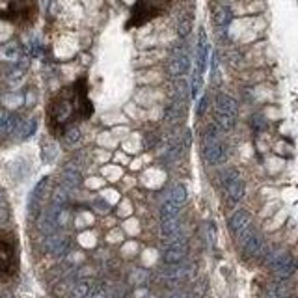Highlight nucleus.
I'll use <instances>...</instances> for the list:
<instances>
[{
  "label": "nucleus",
  "instance_id": "10",
  "mask_svg": "<svg viewBox=\"0 0 298 298\" xmlns=\"http://www.w3.org/2000/svg\"><path fill=\"white\" fill-rule=\"evenodd\" d=\"M243 250H244V256L250 257V259H254V257H259L265 252V241L259 233L254 229L252 235L246 239V243L243 244Z\"/></svg>",
  "mask_w": 298,
  "mask_h": 298
},
{
  "label": "nucleus",
  "instance_id": "15",
  "mask_svg": "<svg viewBox=\"0 0 298 298\" xmlns=\"http://www.w3.org/2000/svg\"><path fill=\"white\" fill-rule=\"evenodd\" d=\"M160 216H162V220H166V218H175V216H179V205H177V203H173V201L168 198V200L162 203V209H160Z\"/></svg>",
  "mask_w": 298,
  "mask_h": 298
},
{
  "label": "nucleus",
  "instance_id": "17",
  "mask_svg": "<svg viewBox=\"0 0 298 298\" xmlns=\"http://www.w3.org/2000/svg\"><path fill=\"white\" fill-rule=\"evenodd\" d=\"M173 203H177L179 207H181L183 203L187 201V190H185V187L183 185H175L173 189H171V192H170V196H168Z\"/></svg>",
  "mask_w": 298,
  "mask_h": 298
},
{
  "label": "nucleus",
  "instance_id": "4",
  "mask_svg": "<svg viewBox=\"0 0 298 298\" xmlns=\"http://www.w3.org/2000/svg\"><path fill=\"white\" fill-rule=\"evenodd\" d=\"M267 263L270 265V268L274 270L276 278L280 281L289 280L294 270H296V263H294V257L291 254H287L283 250H272L267 257Z\"/></svg>",
  "mask_w": 298,
  "mask_h": 298
},
{
  "label": "nucleus",
  "instance_id": "3",
  "mask_svg": "<svg viewBox=\"0 0 298 298\" xmlns=\"http://www.w3.org/2000/svg\"><path fill=\"white\" fill-rule=\"evenodd\" d=\"M39 17L37 0H10L6 8L0 10V21L10 23L17 28H30Z\"/></svg>",
  "mask_w": 298,
  "mask_h": 298
},
{
  "label": "nucleus",
  "instance_id": "18",
  "mask_svg": "<svg viewBox=\"0 0 298 298\" xmlns=\"http://www.w3.org/2000/svg\"><path fill=\"white\" fill-rule=\"evenodd\" d=\"M88 296L90 298H106L108 294H106V289H104L103 285H99V287H95V289H91Z\"/></svg>",
  "mask_w": 298,
  "mask_h": 298
},
{
  "label": "nucleus",
  "instance_id": "2",
  "mask_svg": "<svg viewBox=\"0 0 298 298\" xmlns=\"http://www.w3.org/2000/svg\"><path fill=\"white\" fill-rule=\"evenodd\" d=\"M177 2L179 0H136L131 6L129 19L125 23V30L142 28L147 23L170 13V10L175 6Z\"/></svg>",
  "mask_w": 298,
  "mask_h": 298
},
{
  "label": "nucleus",
  "instance_id": "13",
  "mask_svg": "<svg viewBox=\"0 0 298 298\" xmlns=\"http://www.w3.org/2000/svg\"><path fill=\"white\" fill-rule=\"evenodd\" d=\"M160 233H162V239H164L166 243H171V241H175V239H181V222H179V216L162 220Z\"/></svg>",
  "mask_w": 298,
  "mask_h": 298
},
{
  "label": "nucleus",
  "instance_id": "19",
  "mask_svg": "<svg viewBox=\"0 0 298 298\" xmlns=\"http://www.w3.org/2000/svg\"><path fill=\"white\" fill-rule=\"evenodd\" d=\"M170 298H187L185 294H181V292H175V294H171Z\"/></svg>",
  "mask_w": 298,
  "mask_h": 298
},
{
  "label": "nucleus",
  "instance_id": "6",
  "mask_svg": "<svg viewBox=\"0 0 298 298\" xmlns=\"http://www.w3.org/2000/svg\"><path fill=\"white\" fill-rule=\"evenodd\" d=\"M222 187H224L225 196H227V200L231 201V203H239V201L243 200L244 181L237 170L229 168V170H225L222 173Z\"/></svg>",
  "mask_w": 298,
  "mask_h": 298
},
{
  "label": "nucleus",
  "instance_id": "1",
  "mask_svg": "<svg viewBox=\"0 0 298 298\" xmlns=\"http://www.w3.org/2000/svg\"><path fill=\"white\" fill-rule=\"evenodd\" d=\"M88 75H80L71 84L64 86L47 104V127L54 138H64L69 129L77 127L93 116Z\"/></svg>",
  "mask_w": 298,
  "mask_h": 298
},
{
  "label": "nucleus",
  "instance_id": "16",
  "mask_svg": "<svg viewBox=\"0 0 298 298\" xmlns=\"http://www.w3.org/2000/svg\"><path fill=\"white\" fill-rule=\"evenodd\" d=\"M91 291V285L88 280H80L77 281L73 285V289H71V296L73 298H86L88 294H90Z\"/></svg>",
  "mask_w": 298,
  "mask_h": 298
},
{
  "label": "nucleus",
  "instance_id": "7",
  "mask_svg": "<svg viewBox=\"0 0 298 298\" xmlns=\"http://www.w3.org/2000/svg\"><path fill=\"white\" fill-rule=\"evenodd\" d=\"M15 248L13 243L0 237V280L8 278L15 270Z\"/></svg>",
  "mask_w": 298,
  "mask_h": 298
},
{
  "label": "nucleus",
  "instance_id": "9",
  "mask_svg": "<svg viewBox=\"0 0 298 298\" xmlns=\"http://www.w3.org/2000/svg\"><path fill=\"white\" fill-rule=\"evenodd\" d=\"M205 158H207L209 164L218 166L225 160V146L222 144V140L218 138V134L211 131L209 133V140L205 144Z\"/></svg>",
  "mask_w": 298,
  "mask_h": 298
},
{
  "label": "nucleus",
  "instance_id": "14",
  "mask_svg": "<svg viewBox=\"0 0 298 298\" xmlns=\"http://www.w3.org/2000/svg\"><path fill=\"white\" fill-rule=\"evenodd\" d=\"M47 187V177L41 179V181L37 183L34 190H32L30 194V203H28V211H30V216L32 218H36L37 214H39V207H41V196H43V190Z\"/></svg>",
  "mask_w": 298,
  "mask_h": 298
},
{
  "label": "nucleus",
  "instance_id": "11",
  "mask_svg": "<svg viewBox=\"0 0 298 298\" xmlns=\"http://www.w3.org/2000/svg\"><path fill=\"white\" fill-rule=\"evenodd\" d=\"M47 250L52 256L64 257L67 254V250H69V239L64 237V235H58V233L47 235Z\"/></svg>",
  "mask_w": 298,
  "mask_h": 298
},
{
  "label": "nucleus",
  "instance_id": "8",
  "mask_svg": "<svg viewBox=\"0 0 298 298\" xmlns=\"http://www.w3.org/2000/svg\"><path fill=\"white\" fill-rule=\"evenodd\" d=\"M187 254H189V243L181 237L166 244L164 252H162V259H164L166 265H177V263H183Z\"/></svg>",
  "mask_w": 298,
  "mask_h": 298
},
{
  "label": "nucleus",
  "instance_id": "12",
  "mask_svg": "<svg viewBox=\"0 0 298 298\" xmlns=\"http://www.w3.org/2000/svg\"><path fill=\"white\" fill-rule=\"evenodd\" d=\"M82 185V173L79 168H75V164H67L62 173V187L66 190H73Z\"/></svg>",
  "mask_w": 298,
  "mask_h": 298
},
{
  "label": "nucleus",
  "instance_id": "5",
  "mask_svg": "<svg viewBox=\"0 0 298 298\" xmlns=\"http://www.w3.org/2000/svg\"><path fill=\"white\" fill-rule=\"evenodd\" d=\"M229 231L233 233V237L241 246L246 243V239L252 235L254 231V225H252V216H250L248 211L244 209H239L231 214L229 218Z\"/></svg>",
  "mask_w": 298,
  "mask_h": 298
}]
</instances>
